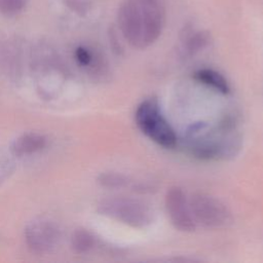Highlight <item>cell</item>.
I'll use <instances>...</instances> for the list:
<instances>
[{"instance_id":"obj_1","label":"cell","mask_w":263,"mask_h":263,"mask_svg":"<svg viewBox=\"0 0 263 263\" xmlns=\"http://www.w3.org/2000/svg\"><path fill=\"white\" fill-rule=\"evenodd\" d=\"M184 144L187 151L202 160L234 157L241 147V137L235 120L227 116L215 127L204 122L192 124L186 132Z\"/></svg>"},{"instance_id":"obj_2","label":"cell","mask_w":263,"mask_h":263,"mask_svg":"<svg viewBox=\"0 0 263 263\" xmlns=\"http://www.w3.org/2000/svg\"><path fill=\"white\" fill-rule=\"evenodd\" d=\"M101 215L135 228H144L153 223L155 214L146 201L132 197H109L98 204Z\"/></svg>"},{"instance_id":"obj_3","label":"cell","mask_w":263,"mask_h":263,"mask_svg":"<svg viewBox=\"0 0 263 263\" xmlns=\"http://www.w3.org/2000/svg\"><path fill=\"white\" fill-rule=\"evenodd\" d=\"M135 119L141 132L153 142L164 148L176 146V134L163 117L158 101L155 98H148L138 106Z\"/></svg>"},{"instance_id":"obj_4","label":"cell","mask_w":263,"mask_h":263,"mask_svg":"<svg viewBox=\"0 0 263 263\" xmlns=\"http://www.w3.org/2000/svg\"><path fill=\"white\" fill-rule=\"evenodd\" d=\"M190 210L195 223L205 227L219 228L231 221L228 208L218 198L206 193H195L189 200Z\"/></svg>"},{"instance_id":"obj_5","label":"cell","mask_w":263,"mask_h":263,"mask_svg":"<svg viewBox=\"0 0 263 263\" xmlns=\"http://www.w3.org/2000/svg\"><path fill=\"white\" fill-rule=\"evenodd\" d=\"M135 1L141 16L143 48H146L153 44L161 35L165 23L166 0Z\"/></svg>"},{"instance_id":"obj_6","label":"cell","mask_w":263,"mask_h":263,"mask_svg":"<svg viewBox=\"0 0 263 263\" xmlns=\"http://www.w3.org/2000/svg\"><path fill=\"white\" fill-rule=\"evenodd\" d=\"M59 227L47 219L32 221L25 230V237L29 248L38 254L51 251L60 240Z\"/></svg>"},{"instance_id":"obj_7","label":"cell","mask_w":263,"mask_h":263,"mask_svg":"<svg viewBox=\"0 0 263 263\" xmlns=\"http://www.w3.org/2000/svg\"><path fill=\"white\" fill-rule=\"evenodd\" d=\"M164 201L168 218L177 229L186 232L195 229V221L190 210L189 200L180 187H171L166 191Z\"/></svg>"},{"instance_id":"obj_8","label":"cell","mask_w":263,"mask_h":263,"mask_svg":"<svg viewBox=\"0 0 263 263\" xmlns=\"http://www.w3.org/2000/svg\"><path fill=\"white\" fill-rule=\"evenodd\" d=\"M117 23L125 40L136 48H143L141 16L135 0H123L120 3Z\"/></svg>"},{"instance_id":"obj_9","label":"cell","mask_w":263,"mask_h":263,"mask_svg":"<svg viewBox=\"0 0 263 263\" xmlns=\"http://www.w3.org/2000/svg\"><path fill=\"white\" fill-rule=\"evenodd\" d=\"M0 62L5 73L10 77L21 75L22 51L14 41H6L0 47Z\"/></svg>"},{"instance_id":"obj_10","label":"cell","mask_w":263,"mask_h":263,"mask_svg":"<svg viewBox=\"0 0 263 263\" xmlns=\"http://www.w3.org/2000/svg\"><path fill=\"white\" fill-rule=\"evenodd\" d=\"M46 145L44 136L36 133H28L18 137L11 145V152L16 156L30 155L42 150Z\"/></svg>"},{"instance_id":"obj_11","label":"cell","mask_w":263,"mask_h":263,"mask_svg":"<svg viewBox=\"0 0 263 263\" xmlns=\"http://www.w3.org/2000/svg\"><path fill=\"white\" fill-rule=\"evenodd\" d=\"M194 79L198 82L205 84L209 87L214 88L215 90L221 93H228L230 91V85L225 77L219 72L212 69H200L194 73Z\"/></svg>"},{"instance_id":"obj_12","label":"cell","mask_w":263,"mask_h":263,"mask_svg":"<svg viewBox=\"0 0 263 263\" xmlns=\"http://www.w3.org/2000/svg\"><path fill=\"white\" fill-rule=\"evenodd\" d=\"M95 245L93 236L83 228L76 229L71 236V246L76 253L88 252Z\"/></svg>"},{"instance_id":"obj_13","label":"cell","mask_w":263,"mask_h":263,"mask_svg":"<svg viewBox=\"0 0 263 263\" xmlns=\"http://www.w3.org/2000/svg\"><path fill=\"white\" fill-rule=\"evenodd\" d=\"M98 183L106 188H123L130 184L127 177L117 173H103L98 177Z\"/></svg>"},{"instance_id":"obj_14","label":"cell","mask_w":263,"mask_h":263,"mask_svg":"<svg viewBox=\"0 0 263 263\" xmlns=\"http://www.w3.org/2000/svg\"><path fill=\"white\" fill-rule=\"evenodd\" d=\"M209 42V36L204 32H197L188 37L185 43L186 50L192 54L203 48Z\"/></svg>"},{"instance_id":"obj_15","label":"cell","mask_w":263,"mask_h":263,"mask_svg":"<svg viewBox=\"0 0 263 263\" xmlns=\"http://www.w3.org/2000/svg\"><path fill=\"white\" fill-rule=\"evenodd\" d=\"M29 0H0V13L4 15H15L28 4Z\"/></svg>"},{"instance_id":"obj_16","label":"cell","mask_w":263,"mask_h":263,"mask_svg":"<svg viewBox=\"0 0 263 263\" xmlns=\"http://www.w3.org/2000/svg\"><path fill=\"white\" fill-rule=\"evenodd\" d=\"M75 57H76V60L78 61V63L82 66L88 67L92 63V54L85 47H82V46L77 47V49L75 50Z\"/></svg>"}]
</instances>
